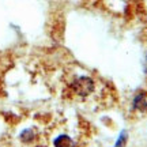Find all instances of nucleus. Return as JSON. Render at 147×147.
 I'll list each match as a JSON object with an SVG mask.
<instances>
[{
	"instance_id": "nucleus-3",
	"label": "nucleus",
	"mask_w": 147,
	"mask_h": 147,
	"mask_svg": "<svg viewBox=\"0 0 147 147\" xmlns=\"http://www.w3.org/2000/svg\"><path fill=\"white\" fill-rule=\"evenodd\" d=\"M55 147H74L72 139L67 135H61L55 140Z\"/></svg>"
},
{
	"instance_id": "nucleus-5",
	"label": "nucleus",
	"mask_w": 147,
	"mask_h": 147,
	"mask_svg": "<svg viewBox=\"0 0 147 147\" xmlns=\"http://www.w3.org/2000/svg\"><path fill=\"white\" fill-rule=\"evenodd\" d=\"M146 72H147V56H146Z\"/></svg>"
},
{
	"instance_id": "nucleus-2",
	"label": "nucleus",
	"mask_w": 147,
	"mask_h": 147,
	"mask_svg": "<svg viewBox=\"0 0 147 147\" xmlns=\"http://www.w3.org/2000/svg\"><path fill=\"white\" fill-rule=\"evenodd\" d=\"M134 108L136 110H147V98L146 93H139L134 98Z\"/></svg>"
},
{
	"instance_id": "nucleus-1",
	"label": "nucleus",
	"mask_w": 147,
	"mask_h": 147,
	"mask_svg": "<svg viewBox=\"0 0 147 147\" xmlns=\"http://www.w3.org/2000/svg\"><path fill=\"white\" fill-rule=\"evenodd\" d=\"M74 90L80 97H87L94 91V80L89 76H80L74 82Z\"/></svg>"
},
{
	"instance_id": "nucleus-4",
	"label": "nucleus",
	"mask_w": 147,
	"mask_h": 147,
	"mask_svg": "<svg viewBox=\"0 0 147 147\" xmlns=\"http://www.w3.org/2000/svg\"><path fill=\"white\" fill-rule=\"evenodd\" d=\"M127 140H128V134H127L125 131H123L120 134V136L117 138V142H116L115 147H125Z\"/></svg>"
}]
</instances>
